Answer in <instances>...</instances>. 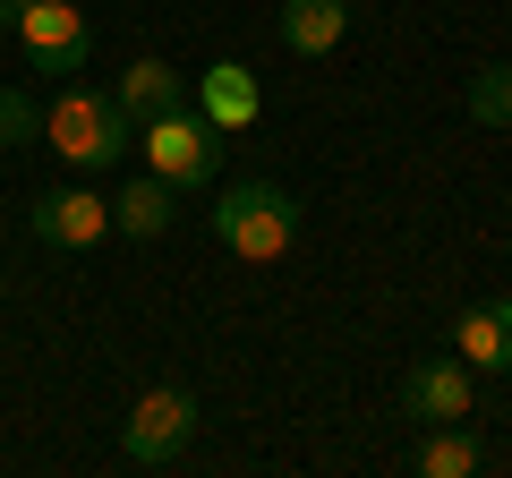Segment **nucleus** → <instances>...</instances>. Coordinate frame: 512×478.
I'll use <instances>...</instances> for the list:
<instances>
[{
    "mask_svg": "<svg viewBox=\"0 0 512 478\" xmlns=\"http://www.w3.org/2000/svg\"><path fill=\"white\" fill-rule=\"evenodd\" d=\"M43 146H52L69 171H111L128 146H137V120H128L111 94L69 86V94H52V103H43Z\"/></svg>",
    "mask_w": 512,
    "mask_h": 478,
    "instance_id": "f257e3e1",
    "label": "nucleus"
},
{
    "mask_svg": "<svg viewBox=\"0 0 512 478\" xmlns=\"http://www.w3.org/2000/svg\"><path fill=\"white\" fill-rule=\"evenodd\" d=\"M205 222H214V239L231 248L239 265H274V257H291V239H299V205L282 197L274 180H239V188H222Z\"/></svg>",
    "mask_w": 512,
    "mask_h": 478,
    "instance_id": "f03ea898",
    "label": "nucleus"
},
{
    "mask_svg": "<svg viewBox=\"0 0 512 478\" xmlns=\"http://www.w3.org/2000/svg\"><path fill=\"white\" fill-rule=\"evenodd\" d=\"M137 146H146V171L154 180H171V188H205L214 180V163H222V129L205 120V111H163V120H146L137 129Z\"/></svg>",
    "mask_w": 512,
    "mask_h": 478,
    "instance_id": "7ed1b4c3",
    "label": "nucleus"
},
{
    "mask_svg": "<svg viewBox=\"0 0 512 478\" xmlns=\"http://www.w3.org/2000/svg\"><path fill=\"white\" fill-rule=\"evenodd\" d=\"M188 436H197V393L188 385H154V393H137V410H128L120 453L137 461V470H163V461L188 453Z\"/></svg>",
    "mask_w": 512,
    "mask_h": 478,
    "instance_id": "20e7f679",
    "label": "nucleus"
},
{
    "mask_svg": "<svg viewBox=\"0 0 512 478\" xmlns=\"http://www.w3.org/2000/svg\"><path fill=\"white\" fill-rule=\"evenodd\" d=\"M18 43L35 60V77H77L94 52V26H86V0H26Z\"/></svg>",
    "mask_w": 512,
    "mask_h": 478,
    "instance_id": "39448f33",
    "label": "nucleus"
},
{
    "mask_svg": "<svg viewBox=\"0 0 512 478\" xmlns=\"http://www.w3.org/2000/svg\"><path fill=\"white\" fill-rule=\"evenodd\" d=\"M26 231H35L43 248H94V239H111V205L94 197V188H43V197L26 205Z\"/></svg>",
    "mask_w": 512,
    "mask_h": 478,
    "instance_id": "423d86ee",
    "label": "nucleus"
},
{
    "mask_svg": "<svg viewBox=\"0 0 512 478\" xmlns=\"http://www.w3.org/2000/svg\"><path fill=\"white\" fill-rule=\"evenodd\" d=\"M453 359L461 368H487V376H512V299H478V308H461L453 325Z\"/></svg>",
    "mask_w": 512,
    "mask_h": 478,
    "instance_id": "0eeeda50",
    "label": "nucleus"
},
{
    "mask_svg": "<svg viewBox=\"0 0 512 478\" xmlns=\"http://www.w3.org/2000/svg\"><path fill=\"white\" fill-rule=\"evenodd\" d=\"M402 410L427 419V427L470 419V368H461V359H419V368L402 376Z\"/></svg>",
    "mask_w": 512,
    "mask_h": 478,
    "instance_id": "6e6552de",
    "label": "nucleus"
},
{
    "mask_svg": "<svg viewBox=\"0 0 512 478\" xmlns=\"http://www.w3.org/2000/svg\"><path fill=\"white\" fill-rule=\"evenodd\" d=\"M197 111L214 120V129H256V120H265L256 69H239V60H214V69L197 77Z\"/></svg>",
    "mask_w": 512,
    "mask_h": 478,
    "instance_id": "1a4fd4ad",
    "label": "nucleus"
},
{
    "mask_svg": "<svg viewBox=\"0 0 512 478\" xmlns=\"http://www.w3.org/2000/svg\"><path fill=\"white\" fill-rule=\"evenodd\" d=\"M111 103H120L137 129H146V120H163V111H180V103H188V77L171 69V60H128L120 86H111Z\"/></svg>",
    "mask_w": 512,
    "mask_h": 478,
    "instance_id": "9d476101",
    "label": "nucleus"
},
{
    "mask_svg": "<svg viewBox=\"0 0 512 478\" xmlns=\"http://www.w3.org/2000/svg\"><path fill=\"white\" fill-rule=\"evenodd\" d=\"M410 470H419V478H478V470H487V444H478L470 419H444V427H427V436H419Z\"/></svg>",
    "mask_w": 512,
    "mask_h": 478,
    "instance_id": "9b49d317",
    "label": "nucleus"
},
{
    "mask_svg": "<svg viewBox=\"0 0 512 478\" xmlns=\"http://www.w3.org/2000/svg\"><path fill=\"white\" fill-rule=\"evenodd\" d=\"M171 214H180V188L154 180V171H146V180H128L120 197H111V231H120V239H163Z\"/></svg>",
    "mask_w": 512,
    "mask_h": 478,
    "instance_id": "f8f14e48",
    "label": "nucleus"
},
{
    "mask_svg": "<svg viewBox=\"0 0 512 478\" xmlns=\"http://www.w3.org/2000/svg\"><path fill=\"white\" fill-rule=\"evenodd\" d=\"M350 35V0H282V43L299 60H325Z\"/></svg>",
    "mask_w": 512,
    "mask_h": 478,
    "instance_id": "ddd939ff",
    "label": "nucleus"
},
{
    "mask_svg": "<svg viewBox=\"0 0 512 478\" xmlns=\"http://www.w3.org/2000/svg\"><path fill=\"white\" fill-rule=\"evenodd\" d=\"M470 120L478 129H512V60H487L470 77Z\"/></svg>",
    "mask_w": 512,
    "mask_h": 478,
    "instance_id": "4468645a",
    "label": "nucleus"
},
{
    "mask_svg": "<svg viewBox=\"0 0 512 478\" xmlns=\"http://www.w3.org/2000/svg\"><path fill=\"white\" fill-rule=\"evenodd\" d=\"M26 137H43V103L26 86H0V146H26Z\"/></svg>",
    "mask_w": 512,
    "mask_h": 478,
    "instance_id": "2eb2a0df",
    "label": "nucleus"
},
{
    "mask_svg": "<svg viewBox=\"0 0 512 478\" xmlns=\"http://www.w3.org/2000/svg\"><path fill=\"white\" fill-rule=\"evenodd\" d=\"M18 18H26V0H0V35H18Z\"/></svg>",
    "mask_w": 512,
    "mask_h": 478,
    "instance_id": "dca6fc26",
    "label": "nucleus"
}]
</instances>
